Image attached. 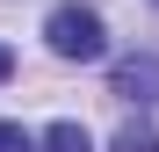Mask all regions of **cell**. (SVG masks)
<instances>
[{
    "instance_id": "cell-7",
    "label": "cell",
    "mask_w": 159,
    "mask_h": 152,
    "mask_svg": "<svg viewBox=\"0 0 159 152\" xmlns=\"http://www.w3.org/2000/svg\"><path fill=\"white\" fill-rule=\"evenodd\" d=\"M152 7H159V0H152Z\"/></svg>"
},
{
    "instance_id": "cell-3",
    "label": "cell",
    "mask_w": 159,
    "mask_h": 152,
    "mask_svg": "<svg viewBox=\"0 0 159 152\" xmlns=\"http://www.w3.org/2000/svg\"><path fill=\"white\" fill-rule=\"evenodd\" d=\"M36 152H94V138L80 131V123H51V131L36 138Z\"/></svg>"
},
{
    "instance_id": "cell-5",
    "label": "cell",
    "mask_w": 159,
    "mask_h": 152,
    "mask_svg": "<svg viewBox=\"0 0 159 152\" xmlns=\"http://www.w3.org/2000/svg\"><path fill=\"white\" fill-rule=\"evenodd\" d=\"M0 152H36V138L22 131V123H0Z\"/></svg>"
},
{
    "instance_id": "cell-4",
    "label": "cell",
    "mask_w": 159,
    "mask_h": 152,
    "mask_svg": "<svg viewBox=\"0 0 159 152\" xmlns=\"http://www.w3.org/2000/svg\"><path fill=\"white\" fill-rule=\"evenodd\" d=\"M116 152H159V131H152V123H123V131H116Z\"/></svg>"
},
{
    "instance_id": "cell-2",
    "label": "cell",
    "mask_w": 159,
    "mask_h": 152,
    "mask_svg": "<svg viewBox=\"0 0 159 152\" xmlns=\"http://www.w3.org/2000/svg\"><path fill=\"white\" fill-rule=\"evenodd\" d=\"M109 94H123V101H159V51H130V58H116Z\"/></svg>"
},
{
    "instance_id": "cell-1",
    "label": "cell",
    "mask_w": 159,
    "mask_h": 152,
    "mask_svg": "<svg viewBox=\"0 0 159 152\" xmlns=\"http://www.w3.org/2000/svg\"><path fill=\"white\" fill-rule=\"evenodd\" d=\"M43 44L58 51V58L87 65V58H101V51H109V22H101L94 7H80V0H65V7L43 15Z\"/></svg>"
},
{
    "instance_id": "cell-6",
    "label": "cell",
    "mask_w": 159,
    "mask_h": 152,
    "mask_svg": "<svg viewBox=\"0 0 159 152\" xmlns=\"http://www.w3.org/2000/svg\"><path fill=\"white\" fill-rule=\"evenodd\" d=\"M7 72H15V51H7V44H0V80H7Z\"/></svg>"
}]
</instances>
